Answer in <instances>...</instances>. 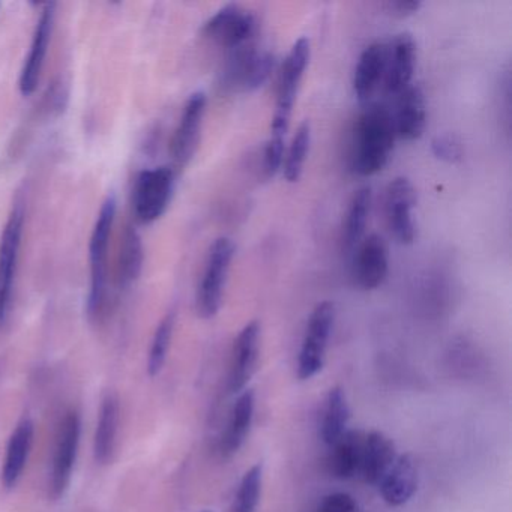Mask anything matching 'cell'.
<instances>
[{
  "mask_svg": "<svg viewBox=\"0 0 512 512\" xmlns=\"http://www.w3.org/2000/svg\"><path fill=\"white\" fill-rule=\"evenodd\" d=\"M392 113L379 104H367L353 131L350 166L359 176L382 172L391 158L395 142Z\"/></svg>",
  "mask_w": 512,
  "mask_h": 512,
  "instance_id": "1",
  "label": "cell"
},
{
  "mask_svg": "<svg viewBox=\"0 0 512 512\" xmlns=\"http://www.w3.org/2000/svg\"><path fill=\"white\" fill-rule=\"evenodd\" d=\"M310 55V40L302 37L293 44L289 55L284 59L280 77H278L277 103H275V112L272 116L271 136L286 139L296 95H298L299 86L304 79L308 62H310Z\"/></svg>",
  "mask_w": 512,
  "mask_h": 512,
  "instance_id": "2",
  "label": "cell"
},
{
  "mask_svg": "<svg viewBox=\"0 0 512 512\" xmlns=\"http://www.w3.org/2000/svg\"><path fill=\"white\" fill-rule=\"evenodd\" d=\"M116 217V199L107 197L101 206L89 242V265H91V290H89L88 313L92 319H98L103 313L106 299L107 257H109V242L112 235L113 223Z\"/></svg>",
  "mask_w": 512,
  "mask_h": 512,
  "instance_id": "3",
  "label": "cell"
},
{
  "mask_svg": "<svg viewBox=\"0 0 512 512\" xmlns=\"http://www.w3.org/2000/svg\"><path fill=\"white\" fill-rule=\"evenodd\" d=\"M233 257L235 244L232 239L218 238L209 248L196 295L197 313L202 319H212L220 311Z\"/></svg>",
  "mask_w": 512,
  "mask_h": 512,
  "instance_id": "4",
  "label": "cell"
},
{
  "mask_svg": "<svg viewBox=\"0 0 512 512\" xmlns=\"http://www.w3.org/2000/svg\"><path fill=\"white\" fill-rule=\"evenodd\" d=\"M335 322V307L323 301L311 311L298 358L299 380H310L322 371L328 352L329 338Z\"/></svg>",
  "mask_w": 512,
  "mask_h": 512,
  "instance_id": "5",
  "label": "cell"
},
{
  "mask_svg": "<svg viewBox=\"0 0 512 512\" xmlns=\"http://www.w3.org/2000/svg\"><path fill=\"white\" fill-rule=\"evenodd\" d=\"M175 190V170L172 167H155L143 170L134 187V211L137 220L152 224L163 217L169 208Z\"/></svg>",
  "mask_w": 512,
  "mask_h": 512,
  "instance_id": "6",
  "label": "cell"
},
{
  "mask_svg": "<svg viewBox=\"0 0 512 512\" xmlns=\"http://www.w3.org/2000/svg\"><path fill=\"white\" fill-rule=\"evenodd\" d=\"M80 433H82V422H80L79 413L70 410L65 413L56 436L49 484L50 496L53 500L61 499L70 487L77 451H79Z\"/></svg>",
  "mask_w": 512,
  "mask_h": 512,
  "instance_id": "7",
  "label": "cell"
},
{
  "mask_svg": "<svg viewBox=\"0 0 512 512\" xmlns=\"http://www.w3.org/2000/svg\"><path fill=\"white\" fill-rule=\"evenodd\" d=\"M257 34V19L239 5H226L203 26V35L224 49L236 50L251 44Z\"/></svg>",
  "mask_w": 512,
  "mask_h": 512,
  "instance_id": "8",
  "label": "cell"
},
{
  "mask_svg": "<svg viewBox=\"0 0 512 512\" xmlns=\"http://www.w3.org/2000/svg\"><path fill=\"white\" fill-rule=\"evenodd\" d=\"M275 68V56L269 50H259L253 44L233 50L227 65L226 83L242 92L262 88Z\"/></svg>",
  "mask_w": 512,
  "mask_h": 512,
  "instance_id": "9",
  "label": "cell"
},
{
  "mask_svg": "<svg viewBox=\"0 0 512 512\" xmlns=\"http://www.w3.org/2000/svg\"><path fill=\"white\" fill-rule=\"evenodd\" d=\"M23 224H25V212L22 206L17 205L11 212L0 238V326L4 325L10 310L20 245H22Z\"/></svg>",
  "mask_w": 512,
  "mask_h": 512,
  "instance_id": "10",
  "label": "cell"
},
{
  "mask_svg": "<svg viewBox=\"0 0 512 512\" xmlns=\"http://www.w3.org/2000/svg\"><path fill=\"white\" fill-rule=\"evenodd\" d=\"M416 206V190L407 178H395L386 188L385 211L389 230L400 244L415 242L416 227L413 208Z\"/></svg>",
  "mask_w": 512,
  "mask_h": 512,
  "instance_id": "11",
  "label": "cell"
},
{
  "mask_svg": "<svg viewBox=\"0 0 512 512\" xmlns=\"http://www.w3.org/2000/svg\"><path fill=\"white\" fill-rule=\"evenodd\" d=\"M206 103L208 100L205 92L200 91L190 95L185 103L178 128L170 143V154L178 167L187 166L196 154L206 113Z\"/></svg>",
  "mask_w": 512,
  "mask_h": 512,
  "instance_id": "12",
  "label": "cell"
},
{
  "mask_svg": "<svg viewBox=\"0 0 512 512\" xmlns=\"http://www.w3.org/2000/svg\"><path fill=\"white\" fill-rule=\"evenodd\" d=\"M259 347L260 325L259 322L253 320L242 328L233 343L229 377H227V389L230 394L239 395L247 389L251 377L256 373Z\"/></svg>",
  "mask_w": 512,
  "mask_h": 512,
  "instance_id": "13",
  "label": "cell"
},
{
  "mask_svg": "<svg viewBox=\"0 0 512 512\" xmlns=\"http://www.w3.org/2000/svg\"><path fill=\"white\" fill-rule=\"evenodd\" d=\"M353 278L362 290H376L385 283L389 271L388 245L380 235L367 236L355 248Z\"/></svg>",
  "mask_w": 512,
  "mask_h": 512,
  "instance_id": "14",
  "label": "cell"
},
{
  "mask_svg": "<svg viewBox=\"0 0 512 512\" xmlns=\"http://www.w3.org/2000/svg\"><path fill=\"white\" fill-rule=\"evenodd\" d=\"M416 65V44L412 35L403 32L386 47V91L398 95L406 91L412 83Z\"/></svg>",
  "mask_w": 512,
  "mask_h": 512,
  "instance_id": "15",
  "label": "cell"
},
{
  "mask_svg": "<svg viewBox=\"0 0 512 512\" xmlns=\"http://www.w3.org/2000/svg\"><path fill=\"white\" fill-rule=\"evenodd\" d=\"M53 5H46L40 19H38L37 28H35L34 38H32L31 50L28 58L23 65L22 74H20V91L25 97L32 95L40 83L41 71H43L44 62H46L47 50H49L50 37L53 29Z\"/></svg>",
  "mask_w": 512,
  "mask_h": 512,
  "instance_id": "16",
  "label": "cell"
},
{
  "mask_svg": "<svg viewBox=\"0 0 512 512\" xmlns=\"http://www.w3.org/2000/svg\"><path fill=\"white\" fill-rule=\"evenodd\" d=\"M377 487L382 499L392 508L406 505L418 490V467L412 455H398Z\"/></svg>",
  "mask_w": 512,
  "mask_h": 512,
  "instance_id": "17",
  "label": "cell"
},
{
  "mask_svg": "<svg viewBox=\"0 0 512 512\" xmlns=\"http://www.w3.org/2000/svg\"><path fill=\"white\" fill-rule=\"evenodd\" d=\"M256 410V395L253 389H245L236 398L230 412L229 422L220 440V452L224 458H232L244 446Z\"/></svg>",
  "mask_w": 512,
  "mask_h": 512,
  "instance_id": "18",
  "label": "cell"
},
{
  "mask_svg": "<svg viewBox=\"0 0 512 512\" xmlns=\"http://www.w3.org/2000/svg\"><path fill=\"white\" fill-rule=\"evenodd\" d=\"M395 136L406 142L421 139L427 124L425 98L419 86L410 85L398 95L397 112H395Z\"/></svg>",
  "mask_w": 512,
  "mask_h": 512,
  "instance_id": "19",
  "label": "cell"
},
{
  "mask_svg": "<svg viewBox=\"0 0 512 512\" xmlns=\"http://www.w3.org/2000/svg\"><path fill=\"white\" fill-rule=\"evenodd\" d=\"M365 437L361 430H347L337 442L329 448L328 466L332 475L341 481L355 478L361 473L362 457H364Z\"/></svg>",
  "mask_w": 512,
  "mask_h": 512,
  "instance_id": "20",
  "label": "cell"
},
{
  "mask_svg": "<svg viewBox=\"0 0 512 512\" xmlns=\"http://www.w3.org/2000/svg\"><path fill=\"white\" fill-rule=\"evenodd\" d=\"M386 46L383 43H373L365 47L359 56L353 74V91L362 104H370L371 97L379 88L385 77Z\"/></svg>",
  "mask_w": 512,
  "mask_h": 512,
  "instance_id": "21",
  "label": "cell"
},
{
  "mask_svg": "<svg viewBox=\"0 0 512 512\" xmlns=\"http://www.w3.org/2000/svg\"><path fill=\"white\" fill-rule=\"evenodd\" d=\"M35 425L31 419L25 418L17 424L16 430L11 434L10 442L5 454L4 467L0 472V481L7 490L16 487L28 463L34 443Z\"/></svg>",
  "mask_w": 512,
  "mask_h": 512,
  "instance_id": "22",
  "label": "cell"
},
{
  "mask_svg": "<svg viewBox=\"0 0 512 512\" xmlns=\"http://www.w3.org/2000/svg\"><path fill=\"white\" fill-rule=\"evenodd\" d=\"M397 457V449L391 437L382 431H370L365 437L364 457L359 476L367 484L379 485Z\"/></svg>",
  "mask_w": 512,
  "mask_h": 512,
  "instance_id": "23",
  "label": "cell"
},
{
  "mask_svg": "<svg viewBox=\"0 0 512 512\" xmlns=\"http://www.w3.org/2000/svg\"><path fill=\"white\" fill-rule=\"evenodd\" d=\"M119 427V400L115 394L104 397L98 415L97 431L94 439L95 461L107 464L112 461L116 449Z\"/></svg>",
  "mask_w": 512,
  "mask_h": 512,
  "instance_id": "24",
  "label": "cell"
},
{
  "mask_svg": "<svg viewBox=\"0 0 512 512\" xmlns=\"http://www.w3.org/2000/svg\"><path fill=\"white\" fill-rule=\"evenodd\" d=\"M350 406L343 388L335 386L326 395L320 415V437L331 446L349 430Z\"/></svg>",
  "mask_w": 512,
  "mask_h": 512,
  "instance_id": "25",
  "label": "cell"
},
{
  "mask_svg": "<svg viewBox=\"0 0 512 512\" xmlns=\"http://www.w3.org/2000/svg\"><path fill=\"white\" fill-rule=\"evenodd\" d=\"M373 193L368 185L358 188L353 193L347 208L346 223L343 229V247L346 251H355L364 239L367 229L368 215H370Z\"/></svg>",
  "mask_w": 512,
  "mask_h": 512,
  "instance_id": "26",
  "label": "cell"
},
{
  "mask_svg": "<svg viewBox=\"0 0 512 512\" xmlns=\"http://www.w3.org/2000/svg\"><path fill=\"white\" fill-rule=\"evenodd\" d=\"M143 268V245L139 233L127 227L119 257V280L122 286H130L139 278Z\"/></svg>",
  "mask_w": 512,
  "mask_h": 512,
  "instance_id": "27",
  "label": "cell"
},
{
  "mask_svg": "<svg viewBox=\"0 0 512 512\" xmlns=\"http://www.w3.org/2000/svg\"><path fill=\"white\" fill-rule=\"evenodd\" d=\"M311 127L308 122L299 125L290 143L287 154L284 155L283 175L287 182L295 184L301 179L304 172L305 161H307L308 151H310Z\"/></svg>",
  "mask_w": 512,
  "mask_h": 512,
  "instance_id": "28",
  "label": "cell"
},
{
  "mask_svg": "<svg viewBox=\"0 0 512 512\" xmlns=\"http://www.w3.org/2000/svg\"><path fill=\"white\" fill-rule=\"evenodd\" d=\"M263 467L256 464L242 476L230 512H256L262 496Z\"/></svg>",
  "mask_w": 512,
  "mask_h": 512,
  "instance_id": "29",
  "label": "cell"
},
{
  "mask_svg": "<svg viewBox=\"0 0 512 512\" xmlns=\"http://www.w3.org/2000/svg\"><path fill=\"white\" fill-rule=\"evenodd\" d=\"M173 329H175V314L170 313L158 325L151 350H149L148 374L151 377L158 376L166 364L170 343H172Z\"/></svg>",
  "mask_w": 512,
  "mask_h": 512,
  "instance_id": "30",
  "label": "cell"
},
{
  "mask_svg": "<svg viewBox=\"0 0 512 512\" xmlns=\"http://www.w3.org/2000/svg\"><path fill=\"white\" fill-rule=\"evenodd\" d=\"M284 155H286L284 137L271 136L263 151V173L266 178H274L283 169Z\"/></svg>",
  "mask_w": 512,
  "mask_h": 512,
  "instance_id": "31",
  "label": "cell"
},
{
  "mask_svg": "<svg viewBox=\"0 0 512 512\" xmlns=\"http://www.w3.org/2000/svg\"><path fill=\"white\" fill-rule=\"evenodd\" d=\"M434 157L446 163H458L463 158V143L454 134L437 136L431 143Z\"/></svg>",
  "mask_w": 512,
  "mask_h": 512,
  "instance_id": "32",
  "label": "cell"
},
{
  "mask_svg": "<svg viewBox=\"0 0 512 512\" xmlns=\"http://www.w3.org/2000/svg\"><path fill=\"white\" fill-rule=\"evenodd\" d=\"M317 512H361V509H359L355 497L350 496L349 493L338 491V493H331L323 497Z\"/></svg>",
  "mask_w": 512,
  "mask_h": 512,
  "instance_id": "33",
  "label": "cell"
},
{
  "mask_svg": "<svg viewBox=\"0 0 512 512\" xmlns=\"http://www.w3.org/2000/svg\"><path fill=\"white\" fill-rule=\"evenodd\" d=\"M383 7L392 16L409 17L413 16L421 8V2H418V0H397V2H386Z\"/></svg>",
  "mask_w": 512,
  "mask_h": 512,
  "instance_id": "34",
  "label": "cell"
},
{
  "mask_svg": "<svg viewBox=\"0 0 512 512\" xmlns=\"http://www.w3.org/2000/svg\"><path fill=\"white\" fill-rule=\"evenodd\" d=\"M202 512H209V511H202Z\"/></svg>",
  "mask_w": 512,
  "mask_h": 512,
  "instance_id": "35",
  "label": "cell"
}]
</instances>
